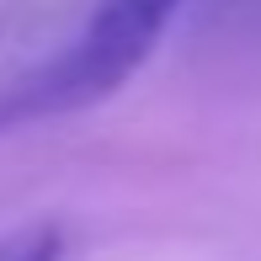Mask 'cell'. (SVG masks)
Masks as SVG:
<instances>
[{
	"mask_svg": "<svg viewBox=\"0 0 261 261\" xmlns=\"http://www.w3.org/2000/svg\"><path fill=\"white\" fill-rule=\"evenodd\" d=\"M181 6L187 0H96L80 38L0 107V123L59 117L107 101L144 69V59L160 48L165 27L176 21Z\"/></svg>",
	"mask_w": 261,
	"mask_h": 261,
	"instance_id": "cell-1",
	"label": "cell"
},
{
	"mask_svg": "<svg viewBox=\"0 0 261 261\" xmlns=\"http://www.w3.org/2000/svg\"><path fill=\"white\" fill-rule=\"evenodd\" d=\"M0 261H59V234L54 229H21L0 240Z\"/></svg>",
	"mask_w": 261,
	"mask_h": 261,
	"instance_id": "cell-2",
	"label": "cell"
}]
</instances>
